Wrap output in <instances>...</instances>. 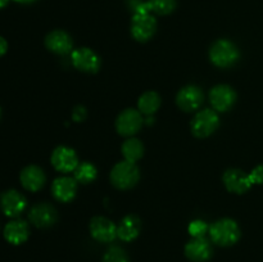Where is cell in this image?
Listing matches in <instances>:
<instances>
[{"mask_svg": "<svg viewBox=\"0 0 263 262\" xmlns=\"http://www.w3.org/2000/svg\"><path fill=\"white\" fill-rule=\"evenodd\" d=\"M210 235L217 246L230 247L240 238V229L231 218H221L210 226Z\"/></svg>", "mask_w": 263, "mask_h": 262, "instance_id": "6da1fadb", "label": "cell"}, {"mask_svg": "<svg viewBox=\"0 0 263 262\" xmlns=\"http://www.w3.org/2000/svg\"><path fill=\"white\" fill-rule=\"evenodd\" d=\"M140 179V172L135 163L128 161L118 162L110 172V181L117 189H130Z\"/></svg>", "mask_w": 263, "mask_h": 262, "instance_id": "7a4b0ae2", "label": "cell"}, {"mask_svg": "<svg viewBox=\"0 0 263 262\" xmlns=\"http://www.w3.org/2000/svg\"><path fill=\"white\" fill-rule=\"evenodd\" d=\"M210 58L215 66L228 68L239 59V50L234 43L229 40H218L211 46Z\"/></svg>", "mask_w": 263, "mask_h": 262, "instance_id": "3957f363", "label": "cell"}, {"mask_svg": "<svg viewBox=\"0 0 263 262\" xmlns=\"http://www.w3.org/2000/svg\"><path fill=\"white\" fill-rule=\"evenodd\" d=\"M220 125L218 115L212 109H203L194 116L192 121V133L197 138H207L215 133Z\"/></svg>", "mask_w": 263, "mask_h": 262, "instance_id": "277c9868", "label": "cell"}, {"mask_svg": "<svg viewBox=\"0 0 263 262\" xmlns=\"http://www.w3.org/2000/svg\"><path fill=\"white\" fill-rule=\"evenodd\" d=\"M157 21L151 13H136L131 22V33L138 41H148L156 33Z\"/></svg>", "mask_w": 263, "mask_h": 262, "instance_id": "5b68a950", "label": "cell"}, {"mask_svg": "<svg viewBox=\"0 0 263 262\" xmlns=\"http://www.w3.org/2000/svg\"><path fill=\"white\" fill-rule=\"evenodd\" d=\"M71 61L77 69L87 73H94L100 68L99 55L89 48H80L72 51Z\"/></svg>", "mask_w": 263, "mask_h": 262, "instance_id": "8992f818", "label": "cell"}, {"mask_svg": "<svg viewBox=\"0 0 263 262\" xmlns=\"http://www.w3.org/2000/svg\"><path fill=\"white\" fill-rule=\"evenodd\" d=\"M143 126V117L139 110L126 109L116 120V128L122 136H133Z\"/></svg>", "mask_w": 263, "mask_h": 262, "instance_id": "52a82bcc", "label": "cell"}, {"mask_svg": "<svg viewBox=\"0 0 263 262\" xmlns=\"http://www.w3.org/2000/svg\"><path fill=\"white\" fill-rule=\"evenodd\" d=\"M51 164L59 172H71L79 166V158L73 149L61 145L54 149L51 154Z\"/></svg>", "mask_w": 263, "mask_h": 262, "instance_id": "ba28073f", "label": "cell"}, {"mask_svg": "<svg viewBox=\"0 0 263 262\" xmlns=\"http://www.w3.org/2000/svg\"><path fill=\"white\" fill-rule=\"evenodd\" d=\"M203 99L204 97H203V91L199 86L187 85L177 92L176 103L185 112H193L202 105Z\"/></svg>", "mask_w": 263, "mask_h": 262, "instance_id": "9c48e42d", "label": "cell"}, {"mask_svg": "<svg viewBox=\"0 0 263 262\" xmlns=\"http://www.w3.org/2000/svg\"><path fill=\"white\" fill-rule=\"evenodd\" d=\"M210 100L212 107L218 112H226L230 109L236 100V94L229 85H217L210 92Z\"/></svg>", "mask_w": 263, "mask_h": 262, "instance_id": "30bf717a", "label": "cell"}, {"mask_svg": "<svg viewBox=\"0 0 263 262\" xmlns=\"http://www.w3.org/2000/svg\"><path fill=\"white\" fill-rule=\"evenodd\" d=\"M91 236L102 243H109L117 236V226L105 217H94L90 222Z\"/></svg>", "mask_w": 263, "mask_h": 262, "instance_id": "8fae6325", "label": "cell"}, {"mask_svg": "<svg viewBox=\"0 0 263 262\" xmlns=\"http://www.w3.org/2000/svg\"><path fill=\"white\" fill-rule=\"evenodd\" d=\"M222 180L226 189L231 193H236V194H243L252 188L249 175H246L241 170L238 169L228 170L223 174Z\"/></svg>", "mask_w": 263, "mask_h": 262, "instance_id": "7c38bea8", "label": "cell"}, {"mask_svg": "<svg viewBox=\"0 0 263 262\" xmlns=\"http://www.w3.org/2000/svg\"><path fill=\"white\" fill-rule=\"evenodd\" d=\"M0 205L5 215L9 217H17L25 211L26 198L17 190H8L0 197Z\"/></svg>", "mask_w": 263, "mask_h": 262, "instance_id": "4fadbf2b", "label": "cell"}, {"mask_svg": "<svg viewBox=\"0 0 263 262\" xmlns=\"http://www.w3.org/2000/svg\"><path fill=\"white\" fill-rule=\"evenodd\" d=\"M185 254L193 262H205L212 257V246L204 236L193 238L185 247Z\"/></svg>", "mask_w": 263, "mask_h": 262, "instance_id": "5bb4252c", "label": "cell"}, {"mask_svg": "<svg viewBox=\"0 0 263 262\" xmlns=\"http://www.w3.org/2000/svg\"><path fill=\"white\" fill-rule=\"evenodd\" d=\"M51 193L59 202H69L77 193V181L74 177L62 176L54 180L51 185Z\"/></svg>", "mask_w": 263, "mask_h": 262, "instance_id": "9a60e30c", "label": "cell"}, {"mask_svg": "<svg viewBox=\"0 0 263 262\" xmlns=\"http://www.w3.org/2000/svg\"><path fill=\"white\" fill-rule=\"evenodd\" d=\"M45 45L53 53L59 54V55H66L72 51L73 43H72V39L68 33L61 30H55L46 36Z\"/></svg>", "mask_w": 263, "mask_h": 262, "instance_id": "2e32d148", "label": "cell"}, {"mask_svg": "<svg viewBox=\"0 0 263 262\" xmlns=\"http://www.w3.org/2000/svg\"><path fill=\"white\" fill-rule=\"evenodd\" d=\"M28 216L31 222L37 228H49L57 221V211L46 203L36 204L35 207L31 208Z\"/></svg>", "mask_w": 263, "mask_h": 262, "instance_id": "e0dca14e", "label": "cell"}, {"mask_svg": "<svg viewBox=\"0 0 263 262\" xmlns=\"http://www.w3.org/2000/svg\"><path fill=\"white\" fill-rule=\"evenodd\" d=\"M21 182L30 192H37L45 184V174L37 166H27L21 172Z\"/></svg>", "mask_w": 263, "mask_h": 262, "instance_id": "ac0fdd59", "label": "cell"}, {"mask_svg": "<svg viewBox=\"0 0 263 262\" xmlns=\"http://www.w3.org/2000/svg\"><path fill=\"white\" fill-rule=\"evenodd\" d=\"M28 235H30V229L28 225L22 220H14L7 223L4 229V236L10 244H22L27 240Z\"/></svg>", "mask_w": 263, "mask_h": 262, "instance_id": "d6986e66", "label": "cell"}, {"mask_svg": "<svg viewBox=\"0 0 263 262\" xmlns=\"http://www.w3.org/2000/svg\"><path fill=\"white\" fill-rule=\"evenodd\" d=\"M141 229V222L139 217L128 215L122 218L120 225L117 226V236L123 241H131L139 235Z\"/></svg>", "mask_w": 263, "mask_h": 262, "instance_id": "ffe728a7", "label": "cell"}, {"mask_svg": "<svg viewBox=\"0 0 263 262\" xmlns=\"http://www.w3.org/2000/svg\"><path fill=\"white\" fill-rule=\"evenodd\" d=\"M139 112L152 116L161 107V97L156 91H146L139 98Z\"/></svg>", "mask_w": 263, "mask_h": 262, "instance_id": "44dd1931", "label": "cell"}, {"mask_svg": "<svg viewBox=\"0 0 263 262\" xmlns=\"http://www.w3.org/2000/svg\"><path fill=\"white\" fill-rule=\"evenodd\" d=\"M122 153L126 161L135 163L136 161H139V159L143 157L144 145L141 144L140 140H138V139H128V140H126L125 143H123Z\"/></svg>", "mask_w": 263, "mask_h": 262, "instance_id": "7402d4cb", "label": "cell"}, {"mask_svg": "<svg viewBox=\"0 0 263 262\" xmlns=\"http://www.w3.org/2000/svg\"><path fill=\"white\" fill-rule=\"evenodd\" d=\"M98 176V171L95 169L94 164L89 163V162H84V163L79 164L74 170V179L77 182L81 184H89L92 182Z\"/></svg>", "mask_w": 263, "mask_h": 262, "instance_id": "603a6c76", "label": "cell"}, {"mask_svg": "<svg viewBox=\"0 0 263 262\" xmlns=\"http://www.w3.org/2000/svg\"><path fill=\"white\" fill-rule=\"evenodd\" d=\"M151 10L157 14H170L176 7V0H148Z\"/></svg>", "mask_w": 263, "mask_h": 262, "instance_id": "cb8c5ba5", "label": "cell"}, {"mask_svg": "<svg viewBox=\"0 0 263 262\" xmlns=\"http://www.w3.org/2000/svg\"><path fill=\"white\" fill-rule=\"evenodd\" d=\"M103 262H128V257L121 247L115 246L105 252Z\"/></svg>", "mask_w": 263, "mask_h": 262, "instance_id": "d4e9b609", "label": "cell"}, {"mask_svg": "<svg viewBox=\"0 0 263 262\" xmlns=\"http://www.w3.org/2000/svg\"><path fill=\"white\" fill-rule=\"evenodd\" d=\"M187 230H189V234L193 238H202V236H204V234L207 233V231H210V228H208V225L204 221L194 220L190 222Z\"/></svg>", "mask_w": 263, "mask_h": 262, "instance_id": "484cf974", "label": "cell"}, {"mask_svg": "<svg viewBox=\"0 0 263 262\" xmlns=\"http://www.w3.org/2000/svg\"><path fill=\"white\" fill-rule=\"evenodd\" d=\"M249 179H251L252 185L263 184V164H259L256 169L252 170V172L249 174Z\"/></svg>", "mask_w": 263, "mask_h": 262, "instance_id": "4316f807", "label": "cell"}, {"mask_svg": "<svg viewBox=\"0 0 263 262\" xmlns=\"http://www.w3.org/2000/svg\"><path fill=\"white\" fill-rule=\"evenodd\" d=\"M72 117H73L74 121L80 122V121H82L85 117H86V110H85L84 107H77L76 109L73 110V115H72Z\"/></svg>", "mask_w": 263, "mask_h": 262, "instance_id": "83f0119b", "label": "cell"}, {"mask_svg": "<svg viewBox=\"0 0 263 262\" xmlns=\"http://www.w3.org/2000/svg\"><path fill=\"white\" fill-rule=\"evenodd\" d=\"M7 49H8L7 41H5L3 38H0V57L4 55V54L7 53Z\"/></svg>", "mask_w": 263, "mask_h": 262, "instance_id": "f1b7e54d", "label": "cell"}, {"mask_svg": "<svg viewBox=\"0 0 263 262\" xmlns=\"http://www.w3.org/2000/svg\"><path fill=\"white\" fill-rule=\"evenodd\" d=\"M15 2H18V3H22V4H28V3H32V2H35V0H15Z\"/></svg>", "mask_w": 263, "mask_h": 262, "instance_id": "f546056e", "label": "cell"}, {"mask_svg": "<svg viewBox=\"0 0 263 262\" xmlns=\"http://www.w3.org/2000/svg\"><path fill=\"white\" fill-rule=\"evenodd\" d=\"M7 3H8V0H0V8H3L4 5H7Z\"/></svg>", "mask_w": 263, "mask_h": 262, "instance_id": "4dcf8cb0", "label": "cell"}]
</instances>
